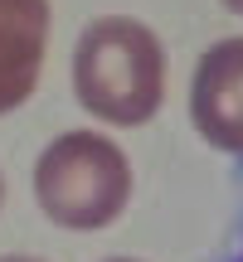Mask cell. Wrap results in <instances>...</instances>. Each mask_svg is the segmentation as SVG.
<instances>
[{
	"instance_id": "4",
	"label": "cell",
	"mask_w": 243,
	"mask_h": 262,
	"mask_svg": "<svg viewBox=\"0 0 243 262\" xmlns=\"http://www.w3.org/2000/svg\"><path fill=\"white\" fill-rule=\"evenodd\" d=\"M49 44V0H0V117L29 102Z\"/></svg>"
},
{
	"instance_id": "6",
	"label": "cell",
	"mask_w": 243,
	"mask_h": 262,
	"mask_svg": "<svg viewBox=\"0 0 243 262\" xmlns=\"http://www.w3.org/2000/svg\"><path fill=\"white\" fill-rule=\"evenodd\" d=\"M0 262H39V257H0Z\"/></svg>"
},
{
	"instance_id": "9",
	"label": "cell",
	"mask_w": 243,
	"mask_h": 262,
	"mask_svg": "<svg viewBox=\"0 0 243 262\" xmlns=\"http://www.w3.org/2000/svg\"><path fill=\"white\" fill-rule=\"evenodd\" d=\"M238 262H243V253H238Z\"/></svg>"
},
{
	"instance_id": "5",
	"label": "cell",
	"mask_w": 243,
	"mask_h": 262,
	"mask_svg": "<svg viewBox=\"0 0 243 262\" xmlns=\"http://www.w3.org/2000/svg\"><path fill=\"white\" fill-rule=\"evenodd\" d=\"M224 5H229V10H234V15H243V0H224Z\"/></svg>"
},
{
	"instance_id": "8",
	"label": "cell",
	"mask_w": 243,
	"mask_h": 262,
	"mask_svg": "<svg viewBox=\"0 0 243 262\" xmlns=\"http://www.w3.org/2000/svg\"><path fill=\"white\" fill-rule=\"evenodd\" d=\"M0 199H5V180H0Z\"/></svg>"
},
{
	"instance_id": "2",
	"label": "cell",
	"mask_w": 243,
	"mask_h": 262,
	"mask_svg": "<svg viewBox=\"0 0 243 262\" xmlns=\"http://www.w3.org/2000/svg\"><path fill=\"white\" fill-rule=\"evenodd\" d=\"M34 194L58 228H107L131 199V160L112 136L68 131L39 156Z\"/></svg>"
},
{
	"instance_id": "7",
	"label": "cell",
	"mask_w": 243,
	"mask_h": 262,
	"mask_svg": "<svg viewBox=\"0 0 243 262\" xmlns=\"http://www.w3.org/2000/svg\"><path fill=\"white\" fill-rule=\"evenodd\" d=\"M107 262H136V257H107Z\"/></svg>"
},
{
	"instance_id": "1",
	"label": "cell",
	"mask_w": 243,
	"mask_h": 262,
	"mask_svg": "<svg viewBox=\"0 0 243 262\" xmlns=\"http://www.w3.org/2000/svg\"><path fill=\"white\" fill-rule=\"evenodd\" d=\"M73 93L97 122L141 126L166 97V49L141 19H97L73 54Z\"/></svg>"
},
{
	"instance_id": "3",
	"label": "cell",
	"mask_w": 243,
	"mask_h": 262,
	"mask_svg": "<svg viewBox=\"0 0 243 262\" xmlns=\"http://www.w3.org/2000/svg\"><path fill=\"white\" fill-rule=\"evenodd\" d=\"M190 117L209 146L243 156V39H219L205 49L190 88Z\"/></svg>"
}]
</instances>
